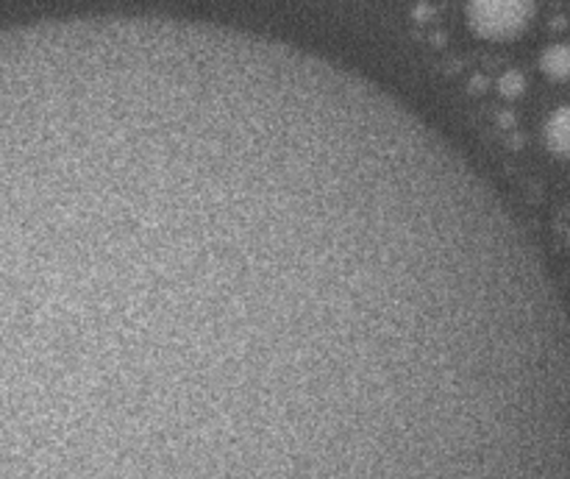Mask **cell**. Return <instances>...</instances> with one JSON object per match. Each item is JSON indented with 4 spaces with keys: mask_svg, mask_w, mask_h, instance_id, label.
Returning a JSON list of instances; mask_svg holds the SVG:
<instances>
[{
    "mask_svg": "<svg viewBox=\"0 0 570 479\" xmlns=\"http://www.w3.org/2000/svg\"><path fill=\"white\" fill-rule=\"evenodd\" d=\"M537 0H465V20L476 40L484 43H515L532 29Z\"/></svg>",
    "mask_w": 570,
    "mask_h": 479,
    "instance_id": "cell-1",
    "label": "cell"
},
{
    "mask_svg": "<svg viewBox=\"0 0 570 479\" xmlns=\"http://www.w3.org/2000/svg\"><path fill=\"white\" fill-rule=\"evenodd\" d=\"M540 137L548 154L562 159V163H570V103H562V107L548 112V118L543 120Z\"/></svg>",
    "mask_w": 570,
    "mask_h": 479,
    "instance_id": "cell-2",
    "label": "cell"
},
{
    "mask_svg": "<svg viewBox=\"0 0 570 479\" xmlns=\"http://www.w3.org/2000/svg\"><path fill=\"white\" fill-rule=\"evenodd\" d=\"M540 70L548 81H557V85L570 81V45L568 43L548 45V48L540 54Z\"/></svg>",
    "mask_w": 570,
    "mask_h": 479,
    "instance_id": "cell-3",
    "label": "cell"
},
{
    "mask_svg": "<svg viewBox=\"0 0 570 479\" xmlns=\"http://www.w3.org/2000/svg\"><path fill=\"white\" fill-rule=\"evenodd\" d=\"M499 92L504 98H510V101H515V98H521L523 92H526V78H523V73L517 70H506L504 76L499 78Z\"/></svg>",
    "mask_w": 570,
    "mask_h": 479,
    "instance_id": "cell-4",
    "label": "cell"
}]
</instances>
